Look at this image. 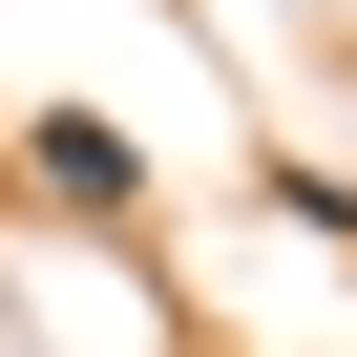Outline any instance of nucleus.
<instances>
[{
    "mask_svg": "<svg viewBox=\"0 0 357 357\" xmlns=\"http://www.w3.org/2000/svg\"><path fill=\"white\" fill-rule=\"evenodd\" d=\"M43 190H63V211H126L147 168H126V126H84V105H63V126H43Z\"/></svg>",
    "mask_w": 357,
    "mask_h": 357,
    "instance_id": "f257e3e1",
    "label": "nucleus"
}]
</instances>
